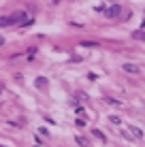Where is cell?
Segmentation results:
<instances>
[{
    "mask_svg": "<svg viewBox=\"0 0 145 147\" xmlns=\"http://www.w3.org/2000/svg\"><path fill=\"white\" fill-rule=\"evenodd\" d=\"M124 68H126V70H130V73H137V66H132V64H124Z\"/></svg>",
    "mask_w": 145,
    "mask_h": 147,
    "instance_id": "obj_2",
    "label": "cell"
},
{
    "mask_svg": "<svg viewBox=\"0 0 145 147\" xmlns=\"http://www.w3.org/2000/svg\"><path fill=\"white\" fill-rule=\"evenodd\" d=\"M117 13H119V9H117V7H113V9H109V11H107V15H109V17H115Z\"/></svg>",
    "mask_w": 145,
    "mask_h": 147,
    "instance_id": "obj_1",
    "label": "cell"
},
{
    "mask_svg": "<svg viewBox=\"0 0 145 147\" xmlns=\"http://www.w3.org/2000/svg\"><path fill=\"white\" fill-rule=\"evenodd\" d=\"M134 36H137V38H143V40H145V32H134Z\"/></svg>",
    "mask_w": 145,
    "mask_h": 147,
    "instance_id": "obj_3",
    "label": "cell"
},
{
    "mask_svg": "<svg viewBox=\"0 0 145 147\" xmlns=\"http://www.w3.org/2000/svg\"><path fill=\"white\" fill-rule=\"evenodd\" d=\"M2 43H4V38H0V45H2Z\"/></svg>",
    "mask_w": 145,
    "mask_h": 147,
    "instance_id": "obj_4",
    "label": "cell"
}]
</instances>
